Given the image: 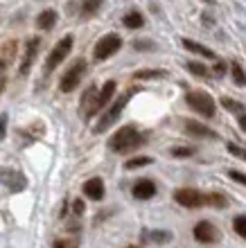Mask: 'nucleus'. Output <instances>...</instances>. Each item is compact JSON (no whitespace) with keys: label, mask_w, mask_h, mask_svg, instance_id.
Returning <instances> with one entry per match:
<instances>
[{"label":"nucleus","mask_w":246,"mask_h":248,"mask_svg":"<svg viewBox=\"0 0 246 248\" xmlns=\"http://www.w3.org/2000/svg\"><path fill=\"white\" fill-rule=\"evenodd\" d=\"M143 144H145V136L136 126H122L109 140V149L117 151V154H131V151H136Z\"/></svg>","instance_id":"1"},{"label":"nucleus","mask_w":246,"mask_h":248,"mask_svg":"<svg viewBox=\"0 0 246 248\" xmlns=\"http://www.w3.org/2000/svg\"><path fill=\"white\" fill-rule=\"evenodd\" d=\"M185 102H188V106L192 111H197L203 118H213L214 111H217V104H214L213 95L206 91H190L185 95Z\"/></svg>","instance_id":"2"},{"label":"nucleus","mask_w":246,"mask_h":248,"mask_svg":"<svg viewBox=\"0 0 246 248\" xmlns=\"http://www.w3.org/2000/svg\"><path fill=\"white\" fill-rule=\"evenodd\" d=\"M86 61L84 59H77L75 63L68 68V70L61 75V81H59V91L61 93H72L75 88H77L79 84H82V79H84L86 75Z\"/></svg>","instance_id":"3"},{"label":"nucleus","mask_w":246,"mask_h":248,"mask_svg":"<svg viewBox=\"0 0 246 248\" xmlns=\"http://www.w3.org/2000/svg\"><path fill=\"white\" fill-rule=\"evenodd\" d=\"M122 47V39L117 34H106L95 43V50H93V57L95 61H106L109 57H113L115 52H120Z\"/></svg>","instance_id":"4"},{"label":"nucleus","mask_w":246,"mask_h":248,"mask_svg":"<svg viewBox=\"0 0 246 248\" xmlns=\"http://www.w3.org/2000/svg\"><path fill=\"white\" fill-rule=\"evenodd\" d=\"M70 50H72V36H70V34L54 43L52 52L48 54V59H46V72H48V75H50L52 70H57V65H61V61L70 54Z\"/></svg>","instance_id":"5"},{"label":"nucleus","mask_w":246,"mask_h":248,"mask_svg":"<svg viewBox=\"0 0 246 248\" xmlns=\"http://www.w3.org/2000/svg\"><path fill=\"white\" fill-rule=\"evenodd\" d=\"M131 95H133V91H127V93L122 95V97H117V99H115V104L111 106L109 111L104 113V118L99 120L98 124H95V133H104V131L109 129L111 124H113L117 118H120V113L124 111V106H127V102H129Z\"/></svg>","instance_id":"6"},{"label":"nucleus","mask_w":246,"mask_h":248,"mask_svg":"<svg viewBox=\"0 0 246 248\" xmlns=\"http://www.w3.org/2000/svg\"><path fill=\"white\" fill-rule=\"evenodd\" d=\"M174 201L179 205L188 210H195V208H203L206 205V194L199 192V189H192V187H181L174 192Z\"/></svg>","instance_id":"7"},{"label":"nucleus","mask_w":246,"mask_h":248,"mask_svg":"<svg viewBox=\"0 0 246 248\" xmlns=\"http://www.w3.org/2000/svg\"><path fill=\"white\" fill-rule=\"evenodd\" d=\"M0 183L9 192H23L27 187V178L16 170H0Z\"/></svg>","instance_id":"8"},{"label":"nucleus","mask_w":246,"mask_h":248,"mask_svg":"<svg viewBox=\"0 0 246 248\" xmlns=\"http://www.w3.org/2000/svg\"><path fill=\"white\" fill-rule=\"evenodd\" d=\"M195 239L199 244H217V239H219V230L214 228V223L210 221H199L195 226Z\"/></svg>","instance_id":"9"},{"label":"nucleus","mask_w":246,"mask_h":248,"mask_svg":"<svg viewBox=\"0 0 246 248\" xmlns=\"http://www.w3.org/2000/svg\"><path fill=\"white\" fill-rule=\"evenodd\" d=\"M39 46H41L39 36H34V39H30L25 43V52H23V61H20V75H27L32 70V63L36 59V54H39Z\"/></svg>","instance_id":"10"},{"label":"nucleus","mask_w":246,"mask_h":248,"mask_svg":"<svg viewBox=\"0 0 246 248\" xmlns=\"http://www.w3.org/2000/svg\"><path fill=\"white\" fill-rule=\"evenodd\" d=\"M115 81H106V84L102 86V88H99V93L98 95H95V104H93V111H91V118L93 115H95V113L98 111H102L104 106L109 104L111 99H113V95H115Z\"/></svg>","instance_id":"11"},{"label":"nucleus","mask_w":246,"mask_h":248,"mask_svg":"<svg viewBox=\"0 0 246 248\" xmlns=\"http://www.w3.org/2000/svg\"><path fill=\"white\" fill-rule=\"evenodd\" d=\"M183 129H185V133H190V136L195 138H210V140H217V131H213L210 126H206V124L197 122V120H185L183 122Z\"/></svg>","instance_id":"12"},{"label":"nucleus","mask_w":246,"mask_h":248,"mask_svg":"<svg viewBox=\"0 0 246 248\" xmlns=\"http://www.w3.org/2000/svg\"><path fill=\"white\" fill-rule=\"evenodd\" d=\"M82 192L86 194V199H91V201H102L104 199V192H106V187H104V181L102 178H88L84 183V187H82Z\"/></svg>","instance_id":"13"},{"label":"nucleus","mask_w":246,"mask_h":248,"mask_svg":"<svg viewBox=\"0 0 246 248\" xmlns=\"http://www.w3.org/2000/svg\"><path fill=\"white\" fill-rule=\"evenodd\" d=\"M131 194L136 196V199H140V201H147V199H151V196L156 194V183L149 181V178H140V181L133 183Z\"/></svg>","instance_id":"14"},{"label":"nucleus","mask_w":246,"mask_h":248,"mask_svg":"<svg viewBox=\"0 0 246 248\" xmlns=\"http://www.w3.org/2000/svg\"><path fill=\"white\" fill-rule=\"evenodd\" d=\"M57 12H54V9H43V12L39 14V16H36V27H39V30H43V32H50L52 27L57 25Z\"/></svg>","instance_id":"15"},{"label":"nucleus","mask_w":246,"mask_h":248,"mask_svg":"<svg viewBox=\"0 0 246 248\" xmlns=\"http://www.w3.org/2000/svg\"><path fill=\"white\" fill-rule=\"evenodd\" d=\"M95 95H98V88H95V86H91V88H86L84 97H82V102H79V113H82V115H86V118H91L93 104H95Z\"/></svg>","instance_id":"16"},{"label":"nucleus","mask_w":246,"mask_h":248,"mask_svg":"<svg viewBox=\"0 0 246 248\" xmlns=\"http://www.w3.org/2000/svg\"><path fill=\"white\" fill-rule=\"evenodd\" d=\"M183 47L190 50V52L199 54V57H203V59H214L213 50H208L206 46H201V43H197V41H192V39H183Z\"/></svg>","instance_id":"17"},{"label":"nucleus","mask_w":246,"mask_h":248,"mask_svg":"<svg viewBox=\"0 0 246 248\" xmlns=\"http://www.w3.org/2000/svg\"><path fill=\"white\" fill-rule=\"evenodd\" d=\"M122 25L127 27V30H140V27L145 25L143 14L136 12V9H131V12H127V14H124V18H122Z\"/></svg>","instance_id":"18"},{"label":"nucleus","mask_w":246,"mask_h":248,"mask_svg":"<svg viewBox=\"0 0 246 248\" xmlns=\"http://www.w3.org/2000/svg\"><path fill=\"white\" fill-rule=\"evenodd\" d=\"M102 2L104 0H84V2H82V16H84V18H91L93 14L102 7Z\"/></svg>","instance_id":"19"},{"label":"nucleus","mask_w":246,"mask_h":248,"mask_svg":"<svg viewBox=\"0 0 246 248\" xmlns=\"http://www.w3.org/2000/svg\"><path fill=\"white\" fill-rule=\"evenodd\" d=\"M147 165H151V158L138 156V158H129V160L124 163V170H138V167H147Z\"/></svg>","instance_id":"20"},{"label":"nucleus","mask_w":246,"mask_h":248,"mask_svg":"<svg viewBox=\"0 0 246 248\" xmlns=\"http://www.w3.org/2000/svg\"><path fill=\"white\" fill-rule=\"evenodd\" d=\"M226 196H221L219 192H210L206 194V205H214V208H226Z\"/></svg>","instance_id":"21"},{"label":"nucleus","mask_w":246,"mask_h":248,"mask_svg":"<svg viewBox=\"0 0 246 248\" xmlns=\"http://www.w3.org/2000/svg\"><path fill=\"white\" fill-rule=\"evenodd\" d=\"M192 75H197V77H210V70H208L203 63H199V61H188V65H185Z\"/></svg>","instance_id":"22"},{"label":"nucleus","mask_w":246,"mask_h":248,"mask_svg":"<svg viewBox=\"0 0 246 248\" xmlns=\"http://www.w3.org/2000/svg\"><path fill=\"white\" fill-rule=\"evenodd\" d=\"M230 72H233V81L237 86H246V72L242 70V65L240 63H230Z\"/></svg>","instance_id":"23"},{"label":"nucleus","mask_w":246,"mask_h":248,"mask_svg":"<svg viewBox=\"0 0 246 248\" xmlns=\"http://www.w3.org/2000/svg\"><path fill=\"white\" fill-rule=\"evenodd\" d=\"M167 77L165 70H138L136 72V79H163Z\"/></svg>","instance_id":"24"},{"label":"nucleus","mask_w":246,"mask_h":248,"mask_svg":"<svg viewBox=\"0 0 246 248\" xmlns=\"http://www.w3.org/2000/svg\"><path fill=\"white\" fill-rule=\"evenodd\" d=\"M233 228L235 232L242 237V239H246V215H240L233 219Z\"/></svg>","instance_id":"25"},{"label":"nucleus","mask_w":246,"mask_h":248,"mask_svg":"<svg viewBox=\"0 0 246 248\" xmlns=\"http://www.w3.org/2000/svg\"><path fill=\"white\" fill-rule=\"evenodd\" d=\"M221 106H224V108H226V111H233V113H244V106L242 104H237V102H235V99H230V97H221Z\"/></svg>","instance_id":"26"},{"label":"nucleus","mask_w":246,"mask_h":248,"mask_svg":"<svg viewBox=\"0 0 246 248\" xmlns=\"http://www.w3.org/2000/svg\"><path fill=\"white\" fill-rule=\"evenodd\" d=\"M145 239H151L156 244H165L172 239V235L169 232H145Z\"/></svg>","instance_id":"27"},{"label":"nucleus","mask_w":246,"mask_h":248,"mask_svg":"<svg viewBox=\"0 0 246 248\" xmlns=\"http://www.w3.org/2000/svg\"><path fill=\"white\" fill-rule=\"evenodd\" d=\"M169 154L174 158H190L195 154V147H174V149H169Z\"/></svg>","instance_id":"28"},{"label":"nucleus","mask_w":246,"mask_h":248,"mask_svg":"<svg viewBox=\"0 0 246 248\" xmlns=\"http://www.w3.org/2000/svg\"><path fill=\"white\" fill-rule=\"evenodd\" d=\"M228 151H230V154H233V156H237V158H242V160H244L246 163V149L244 147H237V144H228Z\"/></svg>","instance_id":"29"},{"label":"nucleus","mask_w":246,"mask_h":248,"mask_svg":"<svg viewBox=\"0 0 246 248\" xmlns=\"http://www.w3.org/2000/svg\"><path fill=\"white\" fill-rule=\"evenodd\" d=\"M228 176L233 178L235 183H240V185H246V174H242V171H237V170H230V171H228Z\"/></svg>","instance_id":"30"},{"label":"nucleus","mask_w":246,"mask_h":248,"mask_svg":"<svg viewBox=\"0 0 246 248\" xmlns=\"http://www.w3.org/2000/svg\"><path fill=\"white\" fill-rule=\"evenodd\" d=\"M72 212H75L77 217H82L86 212V205H84V201H82V199H75V201H72Z\"/></svg>","instance_id":"31"},{"label":"nucleus","mask_w":246,"mask_h":248,"mask_svg":"<svg viewBox=\"0 0 246 248\" xmlns=\"http://www.w3.org/2000/svg\"><path fill=\"white\" fill-rule=\"evenodd\" d=\"M226 68L228 65L226 63H214V68H213V72H210V75H214V77H224V75H226Z\"/></svg>","instance_id":"32"},{"label":"nucleus","mask_w":246,"mask_h":248,"mask_svg":"<svg viewBox=\"0 0 246 248\" xmlns=\"http://www.w3.org/2000/svg\"><path fill=\"white\" fill-rule=\"evenodd\" d=\"M5 61L0 59V93H2V88H5V84H7V75H5Z\"/></svg>","instance_id":"33"},{"label":"nucleus","mask_w":246,"mask_h":248,"mask_svg":"<svg viewBox=\"0 0 246 248\" xmlns=\"http://www.w3.org/2000/svg\"><path fill=\"white\" fill-rule=\"evenodd\" d=\"M133 46H136V50H154V43H149V41H136V43H133Z\"/></svg>","instance_id":"34"},{"label":"nucleus","mask_w":246,"mask_h":248,"mask_svg":"<svg viewBox=\"0 0 246 248\" xmlns=\"http://www.w3.org/2000/svg\"><path fill=\"white\" fill-rule=\"evenodd\" d=\"M7 133V115H0V140L5 138Z\"/></svg>","instance_id":"35"},{"label":"nucleus","mask_w":246,"mask_h":248,"mask_svg":"<svg viewBox=\"0 0 246 248\" xmlns=\"http://www.w3.org/2000/svg\"><path fill=\"white\" fill-rule=\"evenodd\" d=\"M237 124H240V129L246 131V113H242L240 118H237Z\"/></svg>","instance_id":"36"},{"label":"nucleus","mask_w":246,"mask_h":248,"mask_svg":"<svg viewBox=\"0 0 246 248\" xmlns=\"http://www.w3.org/2000/svg\"><path fill=\"white\" fill-rule=\"evenodd\" d=\"M52 248H66V242H61V239H57V242L52 244Z\"/></svg>","instance_id":"37"},{"label":"nucleus","mask_w":246,"mask_h":248,"mask_svg":"<svg viewBox=\"0 0 246 248\" xmlns=\"http://www.w3.org/2000/svg\"><path fill=\"white\" fill-rule=\"evenodd\" d=\"M206 2H208V5H213V0H206Z\"/></svg>","instance_id":"38"},{"label":"nucleus","mask_w":246,"mask_h":248,"mask_svg":"<svg viewBox=\"0 0 246 248\" xmlns=\"http://www.w3.org/2000/svg\"><path fill=\"white\" fill-rule=\"evenodd\" d=\"M127 248H138V246H127Z\"/></svg>","instance_id":"39"}]
</instances>
